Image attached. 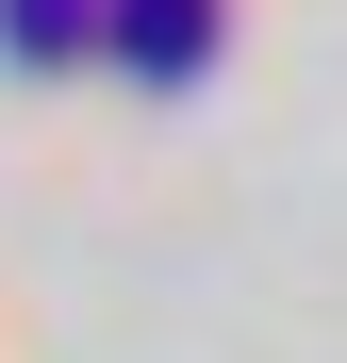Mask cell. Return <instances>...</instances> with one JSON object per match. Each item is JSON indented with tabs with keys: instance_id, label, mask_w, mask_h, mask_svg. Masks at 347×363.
Masks as SVG:
<instances>
[{
	"instance_id": "obj_1",
	"label": "cell",
	"mask_w": 347,
	"mask_h": 363,
	"mask_svg": "<svg viewBox=\"0 0 347 363\" xmlns=\"http://www.w3.org/2000/svg\"><path fill=\"white\" fill-rule=\"evenodd\" d=\"M99 50H116L133 83H182L199 50H215V0H99Z\"/></svg>"
},
{
	"instance_id": "obj_2",
	"label": "cell",
	"mask_w": 347,
	"mask_h": 363,
	"mask_svg": "<svg viewBox=\"0 0 347 363\" xmlns=\"http://www.w3.org/2000/svg\"><path fill=\"white\" fill-rule=\"evenodd\" d=\"M83 17H99V0H0V33H17L33 67H50V50H83Z\"/></svg>"
}]
</instances>
